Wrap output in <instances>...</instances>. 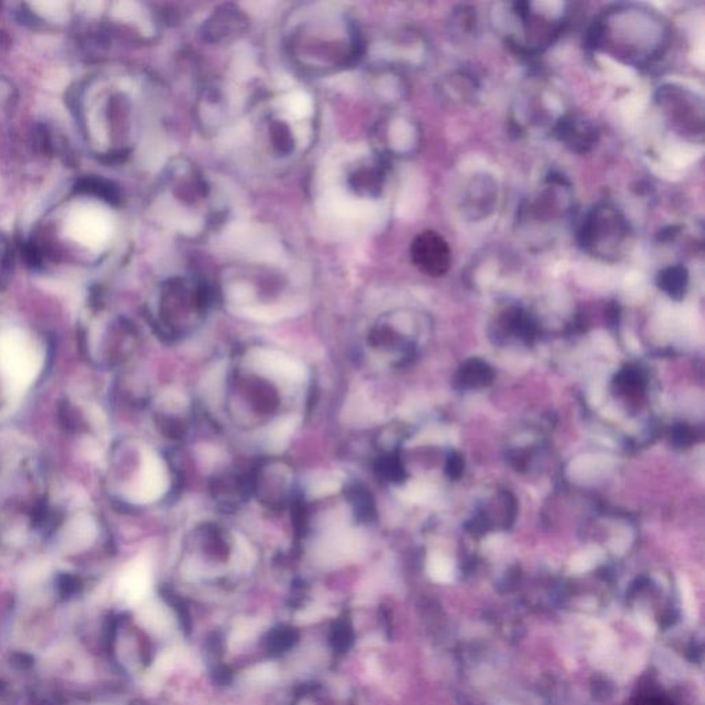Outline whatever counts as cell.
<instances>
[{
  "instance_id": "cb8c5ba5",
  "label": "cell",
  "mask_w": 705,
  "mask_h": 705,
  "mask_svg": "<svg viewBox=\"0 0 705 705\" xmlns=\"http://www.w3.org/2000/svg\"><path fill=\"white\" fill-rule=\"evenodd\" d=\"M634 705H673L667 697L661 694H642L636 698Z\"/></svg>"
},
{
  "instance_id": "2e32d148",
  "label": "cell",
  "mask_w": 705,
  "mask_h": 705,
  "mask_svg": "<svg viewBox=\"0 0 705 705\" xmlns=\"http://www.w3.org/2000/svg\"><path fill=\"white\" fill-rule=\"evenodd\" d=\"M477 87V80L473 77V75L459 71L446 77V98L457 101L471 99L475 95Z\"/></svg>"
},
{
  "instance_id": "e0dca14e",
  "label": "cell",
  "mask_w": 705,
  "mask_h": 705,
  "mask_svg": "<svg viewBox=\"0 0 705 705\" xmlns=\"http://www.w3.org/2000/svg\"><path fill=\"white\" fill-rule=\"evenodd\" d=\"M295 427H296V418H294V416L281 419L278 423H276L267 434V445H269L270 451H274V452L281 451L287 445Z\"/></svg>"
},
{
  "instance_id": "4fadbf2b",
  "label": "cell",
  "mask_w": 705,
  "mask_h": 705,
  "mask_svg": "<svg viewBox=\"0 0 705 705\" xmlns=\"http://www.w3.org/2000/svg\"><path fill=\"white\" fill-rule=\"evenodd\" d=\"M383 176L385 171L381 163L371 161L370 164L361 165L351 175V187L360 195L375 196L379 193L383 185Z\"/></svg>"
},
{
  "instance_id": "7a4b0ae2",
  "label": "cell",
  "mask_w": 705,
  "mask_h": 705,
  "mask_svg": "<svg viewBox=\"0 0 705 705\" xmlns=\"http://www.w3.org/2000/svg\"><path fill=\"white\" fill-rule=\"evenodd\" d=\"M566 14L565 3H512L510 23L514 31L507 35V40L519 53H539L561 35Z\"/></svg>"
},
{
  "instance_id": "30bf717a",
  "label": "cell",
  "mask_w": 705,
  "mask_h": 705,
  "mask_svg": "<svg viewBox=\"0 0 705 705\" xmlns=\"http://www.w3.org/2000/svg\"><path fill=\"white\" fill-rule=\"evenodd\" d=\"M251 367L261 375L281 382H300L304 379V368L300 363L276 350L261 348L251 352Z\"/></svg>"
},
{
  "instance_id": "3957f363",
  "label": "cell",
  "mask_w": 705,
  "mask_h": 705,
  "mask_svg": "<svg viewBox=\"0 0 705 705\" xmlns=\"http://www.w3.org/2000/svg\"><path fill=\"white\" fill-rule=\"evenodd\" d=\"M577 240L587 254L604 261H617L630 251L632 229L621 210L613 203L601 202L583 218Z\"/></svg>"
},
{
  "instance_id": "6da1fadb",
  "label": "cell",
  "mask_w": 705,
  "mask_h": 705,
  "mask_svg": "<svg viewBox=\"0 0 705 705\" xmlns=\"http://www.w3.org/2000/svg\"><path fill=\"white\" fill-rule=\"evenodd\" d=\"M668 40L667 21L657 12L638 5L605 10L587 35L588 47L635 68L657 61L665 53Z\"/></svg>"
},
{
  "instance_id": "52a82bcc",
  "label": "cell",
  "mask_w": 705,
  "mask_h": 705,
  "mask_svg": "<svg viewBox=\"0 0 705 705\" xmlns=\"http://www.w3.org/2000/svg\"><path fill=\"white\" fill-rule=\"evenodd\" d=\"M497 182L488 174H477L467 182L460 199V208L468 221H483L496 208Z\"/></svg>"
},
{
  "instance_id": "7402d4cb",
  "label": "cell",
  "mask_w": 705,
  "mask_h": 705,
  "mask_svg": "<svg viewBox=\"0 0 705 705\" xmlns=\"http://www.w3.org/2000/svg\"><path fill=\"white\" fill-rule=\"evenodd\" d=\"M292 642H294V632L288 631V630H280L272 635L269 645L273 650L283 652V650L288 649L292 645Z\"/></svg>"
},
{
  "instance_id": "5b68a950",
  "label": "cell",
  "mask_w": 705,
  "mask_h": 705,
  "mask_svg": "<svg viewBox=\"0 0 705 705\" xmlns=\"http://www.w3.org/2000/svg\"><path fill=\"white\" fill-rule=\"evenodd\" d=\"M657 108L665 123L682 138L702 141L704 102L689 88L665 84L656 93Z\"/></svg>"
},
{
  "instance_id": "7c38bea8",
  "label": "cell",
  "mask_w": 705,
  "mask_h": 705,
  "mask_svg": "<svg viewBox=\"0 0 705 705\" xmlns=\"http://www.w3.org/2000/svg\"><path fill=\"white\" fill-rule=\"evenodd\" d=\"M246 28V19L239 10H229L228 8L218 12L206 24L204 34L211 40H228L235 38Z\"/></svg>"
},
{
  "instance_id": "ac0fdd59",
  "label": "cell",
  "mask_w": 705,
  "mask_h": 705,
  "mask_svg": "<svg viewBox=\"0 0 705 705\" xmlns=\"http://www.w3.org/2000/svg\"><path fill=\"white\" fill-rule=\"evenodd\" d=\"M616 385H617V389L623 394H625L630 398H634V397H639V394L643 389V379H642L639 371L627 368L619 374V377L616 378Z\"/></svg>"
},
{
  "instance_id": "277c9868",
  "label": "cell",
  "mask_w": 705,
  "mask_h": 705,
  "mask_svg": "<svg viewBox=\"0 0 705 705\" xmlns=\"http://www.w3.org/2000/svg\"><path fill=\"white\" fill-rule=\"evenodd\" d=\"M572 211V195L562 176L551 175L542 189L529 198L519 210L518 224L526 233H540L550 240Z\"/></svg>"
},
{
  "instance_id": "d6986e66",
  "label": "cell",
  "mask_w": 705,
  "mask_h": 705,
  "mask_svg": "<svg viewBox=\"0 0 705 705\" xmlns=\"http://www.w3.org/2000/svg\"><path fill=\"white\" fill-rule=\"evenodd\" d=\"M340 486V481L332 475V474H324L315 479H311L310 485H309V493L314 497H320V496H325V494H329V493H333L335 490H337Z\"/></svg>"
},
{
  "instance_id": "8992f818",
  "label": "cell",
  "mask_w": 705,
  "mask_h": 705,
  "mask_svg": "<svg viewBox=\"0 0 705 705\" xmlns=\"http://www.w3.org/2000/svg\"><path fill=\"white\" fill-rule=\"evenodd\" d=\"M414 265L427 276L441 277L452 265V251L448 241L434 230L419 233L411 244Z\"/></svg>"
},
{
  "instance_id": "5bb4252c",
  "label": "cell",
  "mask_w": 705,
  "mask_h": 705,
  "mask_svg": "<svg viewBox=\"0 0 705 705\" xmlns=\"http://www.w3.org/2000/svg\"><path fill=\"white\" fill-rule=\"evenodd\" d=\"M657 283L668 296L680 299L689 285V272L683 265H671L658 273Z\"/></svg>"
},
{
  "instance_id": "ffe728a7",
  "label": "cell",
  "mask_w": 705,
  "mask_h": 705,
  "mask_svg": "<svg viewBox=\"0 0 705 705\" xmlns=\"http://www.w3.org/2000/svg\"><path fill=\"white\" fill-rule=\"evenodd\" d=\"M60 420L61 425L69 431H79L84 425L82 416L68 403H64L60 408Z\"/></svg>"
},
{
  "instance_id": "9a60e30c",
  "label": "cell",
  "mask_w": 705,
  "mask_h": 705,
  "mask_svg": "<svg viewBox=\"0 0 705 705\" xmlns=\"http://www.w3.org/2000/svg\"><path fill=\"white\" fill-rule=\"evenodd\" d=\"M492 368L481 361V360H470L467 361L459 371V383L466 389H479L486 387L493 381Z\"/></svg>"
},
{
  "instance_id": "9c48e42d",
  "label": "cell",
  "mask_w": 705,
  "mask_h": 705,
  "mask_svg": "<svg viewBox=\"0 0 705 705\" xmlns=\"http://www.w3.org/2000/svg\"><path fill=\"white\" fill-rule=\"evenodd\" d=\"M555 136L572 152L587 153L599 141L597 126L577 113H564L553 127Z\"/></svg>"
},
{
  "instance_id": "44dd1931",
  "label": "cell",
  "mask_w": 705,
  "mask_h": 705,
  "mask_svg": "<svg viewBox=\"0 0 705 705\" xmlns=\"http://www.w3.org/2000/svg\"><path fill=\"white\" fill-rule=\"evenodd\" d=\"M272 132H273V142L278 147V150L289 152L292 147V138L289 134V128L283 123H277L273 126Z\"/></svg>"
},
{
  "instance_id": "8fae6325",
  "label": "cell",
  "mask_w": 705,
  "mask_h": 705,
  "mask_svg": "<svg viewBox=\"0 0 705 705\" xmlns=\"http://www.w3.org/2000/svg\"><path fill=\"white\" fill-rule=\"evenodd\" d=\"M168 486V475L163 460L153 453L145 457L141 477L135 488V501L146 503L158 499Z\"/></svg>"
},
{
  "instance_id": "ba28073f",
  "label": "cell",
  "mask_w": 705,
  "mask_h": 705,
  "mask_svg": "<svg viewBox=\"0 0 705 705\" xmlns=\"http://www.w3.org/2000/svg\"><path fill=\"white\" fill-rule=\"evenodd\" d=\"M110 225L108 217L93 206H83L75 210L67 222L68 235L77 243L87 247H99L109 236Z\"/></svg>"
},
{
  "instance_id": "d4e9b609",
  "label": "cell",
  "mask_w": 705,
  "mask_h": 705,
  "mask_svg": "<svg viewBox=\"0 0 705 705\" xmlns=\"http://www.w3.org/2000/svg\"><path fill=\"white\" fill-rule=\"evenodd\" d=\"M446 471H448L449 477H452V478L460 477V474L463 471V460L459 455H452L449 457L448 464H446Z\"/></svg>"
},
{
  "instance_id": "603a6c76",
  "label": "cell",
  "mask_w": 705,
  "mask_h": 705,
  "mask_svg": "<svg viewBox=\"0 0 705 705\" xmlns=\"http://www.w3.org/2000/svg\"><path fill=\"white\" fill-rule=\"evenodd\" d=\"M333 642H335V647H337L340 650H344V649H347L350 646L351 632H350V628H348V625L346 623L337 624L335 627Z\"/></svg>"
}]
</instances>
